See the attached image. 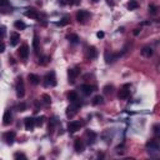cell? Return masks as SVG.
Returning a JSON list of instances; mask_svg holds the SVG:
<instances>
[{
    "label": "cell",
    "instance_id": "1",
    "mask_svg": "<svg viewBox=\"0 0 160 160\" xmlns=\"http://www.w3.org/2000/svg\"><path fill=\"white\" fill-rule=\"evenodd\" d=\"M44 80H45V85H47V86H55L56 85L55 73L51 72V73L47 74V75H45V78H44Z\"/></svg>",
    "mask_w": 160,
    "mask_h": 160
},
{
    "label": "cell",
    "instance_id": "2",
    "mask_svg": "<svg viewBox=\"0 0 160 160\" xmlns=\"http://www.w3.org/2000/svg\"><path fill=\"white\" fill-rule=\"evenodd\" d=\"M25 94V88H24V81L23 79H18V83H16V95L19 98H23Z\"/></svg>",
    "mask_w": 160,
    "mask_h": 160
},
{
    "label": "cell",
    "instance_id": "3",
    "mask_svg": "<svg viewBox=\"0 0 160 160\" xmlns=\"http://www.w3.org/2000/svg\"><path fill=\"white\" fill-rule=\"evenodd\" d=\"M80 108V104L78 103V101H74V103H72V105L68 108V117H73V115H75L76 114V111H78V109Z\"/></svg>",
    "mask_w": 160,
    "mask_h": 160
},
{
    "label": "cell",
    "instance_id": "4",
    "mask_svg": "<svg viewBox=\"0 0 160 160\" xmlns=\"http://www.w3.org/2000/svg\"><path fill=\"white\" fill-rule=\"evenodd\" d=\"M130 85H124L121 89H120V91H119V98L120 99H128L129 98V95H130Z\"/></svg>",
    "mask_w": 160,
    "mask_h": 160
},
{
    "label": "cell",
    "instance_id": "5",
    "mask_svg": "<svg viewBox=\"0 0 160 160\" xmlns=\"http://www.w3.org/2000/svg\"><path fill=\"white\" fill-rule=\"evenodd\" d=\"M80 128H81V123L78 121V120H73V121L69 123V125H68V129H69L70 133H75V131H78Z\"/></svg>",
    "mask_w": 160,
    "mask_h": 160
},
{
    "label": "cell",
    "instance_id": "6",
    "mask_svg": "<svg viewBox=\"0 0 160 160\" xmlns=\"http://www.w3.org/2000/svg\"><path fill=\"white\" fill-rule=\"evenodd\" d=\"M19 55L21 59H28V55H29V48H28V45L24 44V45H21V48L19 49Z\"/></svg>",
    "mask_w": 160,
    "mask_h": 160
},
{
    "label": "cell",
    "instance_id": "7",
    "mask_svg": "<svg viewBox=\"0 0 160 160\" xmlns=\"http://www.w3.org/2000/svg\"><path fill=\"white\" fill-rule=\"evenodd\" d=\"M4 140L6 142V144H13L15 140V133L14 131H8L4 134Z\"/></svg>",
    "mask_w": 160,
    "mask_h": 160
},
{
    "label": "cell",
    "instance_id": "8",
    "mask_svg": "<svg viewBox=\"0 0 160 160\" xmlns=\"http://www.w3.org/2000/svg\"><path fill=\"white\" fill-rule=\"evenodd\" d=\"M88 18H89V13L85 11V10H80V11H78V14H76V20H78L79 23H84Z\"/></svg>",
    "mask_w": 160,
    "mask_h": 160
},
{
    "label": "cell",
    "instance_id": "9",
    "mask_svg": "<svg viewBox=\"0 0 160 160\" xmlns=\"http://www.w3.org/2000/svg\"><path fill=\"white\" fill-rule=\"evenodd\" d=\"M79 74H80L79 69H70L69 73H68V75H69V81H70V83H74L75 79L79 76Z\"/></svg>",
    "mask_w": 160,
    "mask_h": 160
},
{
    "label": "cell",
    "instance_id": "10",
    "mask_svg": "<svg viewBox=\"0 0 160 160\" xmlns=\"http://www.w3.org/2000/svg\"><path fill=\"white\" fill-rule=\"evenodd\" d=\"M11 119H13V117H11L10 110H5L4 117H3V124H4V125H9V124L11 123Z\"/></svg>",
    "mask_w": 160,
    "mask_h": 160
},
{
    "label": "cell",
    "instance_id": "11",
    "mask_svg": "<svg viewBox=\"0 0 160 160\" xmlns=\"http://www.w3.org/2000/svg\"><path fill=\"white\" fill-rule=\"evenodd\" d=\"M153 48L150 47V45H146V47H144L143 48V50H142V55L143 56H145V58H150L151 55H153Z\"/></svg>",
    "mask_w": 160,
    "mask_h": 160
},
{
    "label": "cell",
    "instance_id": "12",
    "mask_svg": "<svg viewBox=\"0 0 160 160\" xmlns=\"http://www.w3.org/2000/svg\"><path fill=\"white\" fill-rule=\"evenodd\" d=\"M80 89L83 90V93H84L85 95H90V94L94 91V86L88 85V84H84V85H81V86H80Z\"/></svg>",
    "mask_w": 160,
    "mask_h": 160
},
{
    "label": "cell",
    "instance_id": "13",
    "mask_svg": "<svg viewBox=\"0 0 160 160\" xmlns=\"http://www.w3.org/2000/svg\"><path fill=\"white\" fill-rule=\"evenodd\" d=\"M25 16L27 18H30V19H39V14L35 9H29L25 11Z\"/></svg>",
    "mask_w": 160,
    "mask_h": 160
},
{
    "label": "cell",
    "instance_id": "14",
    "mask_svg": "<svg viewBox=\"0 0 160 160\" xmlns=\"http://www.w3.org/2000/svg\"><path fill=\"white\" fill-rule=\"evenodd\" d=\"M146 148L149 149V151H159V144L155 140H151L146 144Z\"/></svg>",
    "mask_w": 160,
    "mask_h": 160
},
{
    "label": "cell",
    "instance_id": "15",
    "mask_svg": "<svg viewBox=\"0 0 160 160\" xmlns=\"http://www.w3.org/2000/svg\"><path fill=\"white\" fill-rule=\"evenodd\" d=\"M34 126H35V120L31 119V118H27L25 119V129L30 131V130L34 129Z\"/></svg>",
    "mask_w": 160,
    "mask_h": 160
},
{
    "label": "cell",
    "instance_id": "16",
    "mask_svg": "<svg viewBox=\"0 0 160 160\" xmlns=\"http://www.w3.org/2000/svg\"><path fill=\"white\" fill-rule=\"evenodd\" d=\"M19 40H20V35L18 34V33H11L10 34V44L11 45H16L18 43H19Z\"/></svg>",
    "mask_w": 160,
    "mask_h": 160
},
{
    "label": "cell",
    "instance_id": "17",
    "mask_svg": "<svg viewBox=\"0 0 160 160\" xmlns=\"http://www.w3.org/2000/svg\"><path fill=\"white\" fill-rule=\"evenodd\" d=\"M28 79H29V81H30L31 84H34V85H38V84L40 83V76H38L36 74H29V75H28Z\"/></svg>",
    "mask_w": 160,
    "mask_h": 160
},
{
    "label": "cell",
    "instance_id": "18",
    "mask_svg": "<svg viewBox=\"0 0 160 160\" xmlns=\"http://www.w3.org/2000/svg\"><path fill=\"white\" fill-rule=\"evenodd\" d=\"M74 149L76 150V153H81V151H83V149H84V145H83V142H81L80 139H76V140H75Z\"/></svg>",
    "mask_w": 160,
    "mask_h": 160
},
{
    "label": "cell",
    "instance_id": "19",
    "mask_svg": "<svg viewBox=\"0 0 160 160\" xmlns=\"http://www.w3.org/2000/svg\"><path fill=\"white\" fill-rule=\"evenodd\" d=\"M139 8V4L136 0H130V2L128 3V9L129 10H135V9H138Z\"/></svg>",
    "mask_w": 160,
    "mask_h": 160
},
{
    "label": "cell",
    "instance_id": "20",
    "mask_svg": "<svg viewBox=\"0 0 160 160\" xmlns=\"http://www.w3.org/2000/svg\"><path fill=\"white\" fill-rule=\"evenodd\" d=\"M86 56L90 58V59H94V58L96 56V50H95L94 47H91V48L88 49V54H86Z\"/></svg>",
    "mask_w": 160,
    "mask_h": 160
},
{
    "label": "cell",
    "instance_id": "21",
    "mask_svg": "<svg viewBox=\"0 0 160 160\" xmlns=\"http://www.w3.org/2000/svg\"><path fill=\"white\" fill-rule=\"evenodd\" d=\"M68 99H69L70 103H74V101H78V100H79L78 94L75 93V91H72V93H70L69 95H68Z\"/></svg>",
    "mask_w": 160,
    "mask_h": 160
},
{
    "label": "cell",
    "instance_id": "22",
    "mask_svg": "<svg viewBox=\"0 0 160 160\" xmlns=\"http://www.w3.org/2000/svg\"><path fill=\"white\" fill-rule=\"evenodd\" d=\"M101 103H103V96H101V95L94 96V99H93V105H99V104H101Z\"/></svg>",
    "mask_w": 160,
    "mask_h": 160
},
{
    "label": "cell",
    "instance_id": "23",
    "mask_svg": "<svg viewBox=\"0 0 160 160\" xmlns=\"http://www.w3.org/2000/svg\"><path fill=\"white\" fill-rule=\"evenodd\" d=\"M14 25H15L16 29H25V28H27V25L24 24V23H23V21H19V20L15 21V24H14Z\"/></svg>",
    "mask_w": 160,
    "mask_h": 160
},
{
    "label": "cell",
    "instance_id": "24",
    "mask_svg": "<svg viewBox=\"0 0 160 160\" xmlns=\"http://www.w3.org/2000/svg\"><path fill=\"white\" fill-rule=\"evenodd\" d=\"M68 39H69L72 43H74V44H76V43L79 41V38H78V35H75V34H70L69 36H68Z\"/></svg>",
    "mask_w": 160,
    "mask_h": 160
},
{
    "label": "cell",
    "instance_id": "25",
    "mask_svg": "<svg viewBox=\"0 0 160 160\" xmlns=\"http://www.w3.org/2000/svg\"><path fill=\"white\" fill-rule=\"evenodd\" d=\"M33 47H34V50L38 51L39 49V40H38V36H34V40H33Z\"/></svg>",
    "mask_w": 160,
    "mask_h": 160
},
{
    "label": "cell",
    "instance_id": "26",
    "mask_svg": "<svg viewBox=\"0 0 160 160\" xmlns=\"http://www.w3.org/2000/svg\"><path fill=\"white\" fill-rule=\"evenodd\" d=\"M149 13L155 15V14L158 13V6H155V5H149Z\"/></svg>",
    "mask_w": 160,
    "mask_h": 160
},
{
    "label": "cell",
    "instance_id": "27",
    "mask_svg": "<svg viewBox=\"0 0 160 160\" xmlns=\"http://www.w3.org/2000/svg\"><path fill=\"white\" fill-rule=\"evenodd\" d=\"M43 99H44V101L47 103V104H49V103L51 101V98H50L49 95H47V94H44V95H43Z\"/></svg>",
    "mask_w": 160,
    "mask_h": 160
},
{
    "label": "cell",
    "instance_id": "28",
    "mask_svg": "<svg viewBox=\"0 0 160 160\" xmlns=\"http://www.w3.org/2000/svg\"><path fill=\"white\" fill-rule=\"evenodd\" d=\"M14 158H15V159H20V158H21V159H27V156H25L24 154H20V153H16V154L14 155Z\"/></svg>",
    "mask_w": 160,
    "mask_h": 160
},
{
    "label": "cell",
    "instance_id": "29",
    "mask_svg": "<svg viewBox=\"0 0 160 160\" xmlns=\"http://www.w3.org/2000/svg\"><path fill=\"white\" fill-rule=\"evenodd\" d=\"M49 60H50V58H49V56H44V58H43V61H39V63H40L41 65H45V64H47Z\"/></svg>",
    "mask_w": 160,
    "mask_h": 160
},
{
    "label": "cell",
    "instance_id": "30",
    "mask_svg": "<svg viewBox=\"0 0 160 160\" xmlns=\"http://www.w3.org/2000/svg\"><path fill=\"white\" fill-rule=\"evenodd\" d=\"M0 5H2V6H8L9 5V0H0Z\"/></svg>",
    "mask_w": 160,
    "mask_h": 160
},
{
    "label": "cell",
    "instance_id": "31",
    "mask_svg": "<svg viewBox=\"0 0 160 160\" xmlns=\"http://www.w3.org/2000/svg\"><path fill=\"white\" fill-rule=\"evenodd\" d=\"M43 117L41 118H38V119H35V125H41L43 124Z\"/></svg>",
    "mask_w": 160,
    "mask_h": 160
},
{
    "label": "cell",
    "instance_id": "32",
    "mask_svg": "<svg viewBox=\"0 0 160 160\" xmlns=\"http://www.w3.org/2000/svg\"><path fill=\"white\" fill-rule=\"evenodd\" d=\"M25 108H27V105H25V104H20V105H19V110H20V111H24V109H25Z\"/></svg>",
    "mask_w": 160,
    "mask_h": 160
},
{
    "label": "cell",
    "instance_id": "33",
    "mask_svg": "<svg viewBox=\"0 0 160 160\" xmlns=\"http://www.w3.org/2000/svg\"><path fill=\"white\" fill-rule=\"evenodd\" d=\"M4 49H5V45L2 43V44H0V53H3V51H4Z\"/></svg>",
    "mask_w": 160,
    "mask_h": 160
},
{
    "label": "cell",
    "instance_id": "34",
    "mask_svg": "<svg viewBox=\"0 0 160 160\" xmlns=\"http://www.w3.org/2000/svg\"><path fill=\"white\" fill-rule=\"evenodd\" d=\"M96 36H98V38H104V33H103V31H99V33L96 34Z\"/></svg>",
    "mask_w": 160,
    "mask_h": 160
},
{
    "label": "cell",
    "instance_id": "35",
    "mask_svg": "<svg viewBox=\"0 0 160 160\" xmlns=\"http://www.w3.org/2000/svg\"><path fill=\"white\" fill-rule=\"evenodd\" d=\"M158 129H159V126H158V125H156V126H154V133H155V134H158V133H159V130H158Z\"/></svg>",
    "mask_w": 160,
    "mask_h": 160
},
{
    "label": "cell",
    "instance_id": "36",
    "mask_svg": "<svg viewBox=\"0 0 160 160\" xmlns=\"http://www.w3.org/2000/svg\"><path fill=\"white\" fill-rule=\"evenodd\" d=\"M134 34H135V35H138V34H139V29H135V31H134Z\"/></svg>",
    "mask_w": 160,
    "mask_h": 160
},
{
    "label": "cell",
    "instance_id": "37",
    "mask_svg": "<svg viewBox=\"0 0 160 160\" xmlns=\"http://www.w3.org/2000/svg\"><path fill=\"white\" fill-rule=\"evenodd\" d=\"M3 35H4V30L0 31V38H3Z\"/></svg>",
    "mask_w": 160,
    "mask_h": 160
},
{
    "label": "cell",
    "instance_id": "38",
    "mask_svg": "<svg viewBox=\"0 0 160 160\" xmlns=\"http://www.w3.org/2000/svg\"><path fill=\"white\" fill-rule=\"evenodd\" d=\"M93 2H94V3H96V2H99V0H93Z\"/></svg>",
    "mask_w": 160,
    "mask_h": 160
},
{
    "label": "cell",
    "instance_id": "39",
    "mask_svg": "<svg viewBox=\"0 0 160 160\" xmlns=\"http://www.w3.org/2000/svg\"><path fill=\"white\" fill-rule=\"evenodd\" d=\"M69 2H70V0H69Z\"/></svg>",
    "mask_w": 160,
    "mask_h": 160
}]
</instances>
